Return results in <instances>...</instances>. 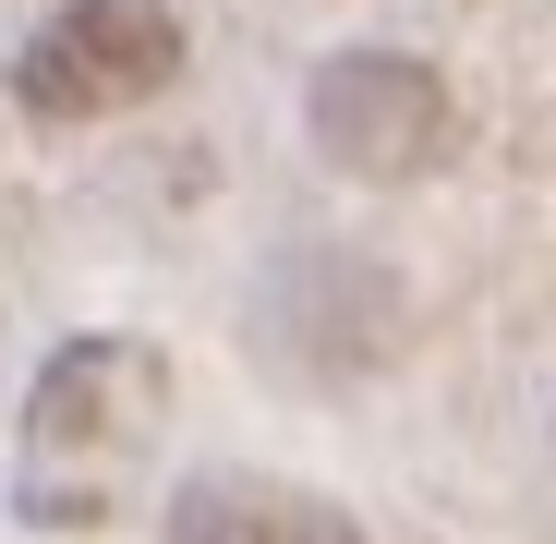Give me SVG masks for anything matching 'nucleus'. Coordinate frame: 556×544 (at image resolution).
I'll list each match as a JSON object with an SVG mask.
<instances>
[{
	"instance_id": "f257e3e1",
	"label": "nucleus",
	"mask_w": 556,
	"mask_h": 544,
	"mask_svg": "<svg viewBox=\"0 0 556 544\" xmlns=\"http://www.w3.org/2000/svg\"><path fill=\"white\" fill-rule=\"evenodd\" d=\"M169 412V351L146 339H73L37 400H25V520L37 532H98L122 520V484L146 460V435Z\"/></svg>"
},
{
	"instance_id": "f03ea898",
	"label": "nucleus",
	"mask_w": 556,
	"mask_h": 544,
	"mask_svg": "<svg viewBox=\"0 0 556 544\" xmlns=\"http://www.w3.org/2000/svg\"><path fill=\"white\" fill-rule=\"evenodd\" d=\"M303 122H315V157L351 169V181H424V169H447V146H459L447 73L412 61V49H339V61H315Z\"/></svg>"
},
{
	"instance_id": "7ed1b4c3",
	"label": "nucleus",
	"mask_w": 556,
	"mask_h": 544,
	"mask_svg": "<svg viewBox=\"0 0 556 544\" xmlns=\"http://www.w3.org/2000/svg\"><path fill=\"white\" fill-rule=\"evenodd\" d=\"M169 73H181L169 0H61L13 49V98H25V122H110V110H146Z\"/></svg>"
},
{
	"instance_id": "20e7f679",
	"label": "nucleus",
	"mask_w": 556,
	"mask_h": 544,
	"mask_svg": "<svg viewBox=\"0 0 556 544\" xmlns=\"http://www.w3.org/2000/svg\"><path fill=\"white\" fill-rule=\"evenodd\" d=\"M169 544H363V520L291 472H194L169 496Z\"/></svg>"
}]
</instances>
